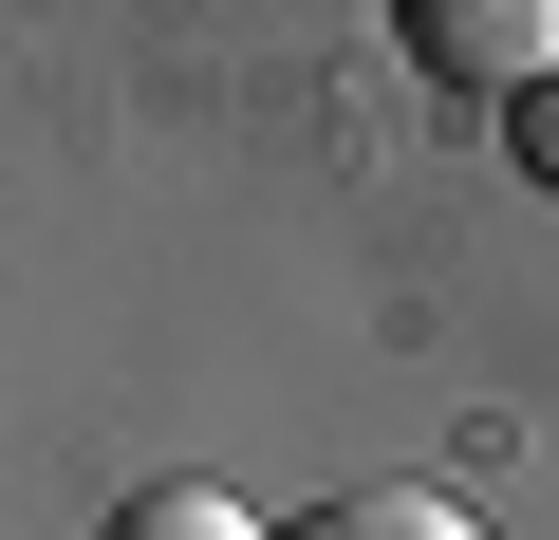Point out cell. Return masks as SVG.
<instances>
[{
    "label": "cell",
    "instance_id": "cell-4",
    "mask_svg": "<svg viewBox=\"0 0 559 540\" xmlns=\"http://www.w3.org/2000/svg\"><path fill=\"white\" fill-rule=\"evenodd\" d=\"M503 168H522V187L559 205V75H540V94H503Z\"/></svg>",
    "mask_w": 559,
    "mask_h": 540
},
{
    "label": "cell",
    "instance_id": "cell-1",
    "mask_svg": "<svg viewBox=\"0 0 559 540\" xmlns=\"http://www.w3.org/2000/svg\"><path fill=\"white\" fill-rule=\"evenodd\" d=\"M392 38H411V75H429V94H485V112H503V94H540V75H559V0H411Z\"/></svg>",
    "mask_w": 559,
    "mask_h": 540
},
{
    "label": "cell",
    "instance_id": "cell-3",
    "mask_svg": "<svg viewBox=\"0 0 559 540\" xmlns=\"http://www.w3.org/2000/svg\"><path fill=\"white\" fill-rule=\"evenodd\" d=\"M94 540H261V521H242L224 484H131V503H112Z\"/></svg>",
    "mask_w": 559,
    "mask_h": 540
},
{
    "label": "cell",
    "instance_id": "cell-2",
    "mask_svg": "<svg viewBox=\"0 0 559 540\" xmlns=\"http://www.w3.org/2000/svg\"><path fill=\"white\" fill-rule=\"evenodd\" d=\"M261 540H485L448 484H336L318 521H261Z\"/></svg>",
    "mask_w": 559,
    "mask_h": 540
}]
</instances>
